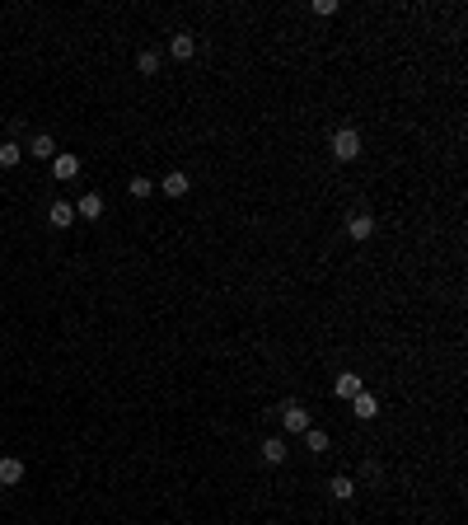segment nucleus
Returning <instances> with one entry per match:
<instances>
[{
	"label": "nucleus",
	"mask_w": 468,
	"mask_h": 525,
	"mask_svg": "<svg viewBox=\"0 0 468 525\" xmlns=\"http://www.w3.org/2000/svg\"><path fill=\"white\" fill-rule=\"evenodd\" d=\"M47 221H52L56 230H66V225H75V207H70L66 197H56L52 207H47Z\"/></svg>",
	"instance_id": "5"
},
{
	"label": "nucleus",
	"mask_w": 468,
	"mask_h": 525,
	"mask_svg": "<svg viewBox=\"0 0 468 525\" xmlns=\"http://www.w3.org/2000/svg\"><path fill=\"white\" fill-rule=\"evenodd\" d=\"M351 413H356L361 422H370V417H379V399H375L370 390H361L356 399H351Z\"/></svg>",
	"instance_id": "6"
},
{
	"label": "nucleus",
	"mask_w": 468,
	"mask_h": 525,
	"mask_svg": "<svg viewBox=\"0 0 468 525\" xmlns=\"http://www.w3.org/2000/svg\"><path fill=\"white\" fill-rule=\"evenodd\" d=\"M52 174H56L61 183H70V179L80 174V155H70V150H56V160H52Z\"/></svg>",
	"instance_id": "4"
},
{
	"label": "nucleus",
	"mask_w": 468,
	"mask_h": 525,
	"mask_svg": "<svg viewBox=\"0 0 468 525\" xmlns=\"http://www.w3.org/2000/svg\"><path fill=\"white\" fill-rule=\"evenodd\" d=\"M361 390H366V380H361L356 370H342V375H337V394H342V399H356Z\"/></svg>",
	"instance_id": "10"
},
{
	"label": "nucleus",
	"mask_w": 468,
	"mask_h": 525,
	"mask_svg": "<svg viewBox=\"0 0 468 525\" xmlns=\"http://www.w3.org/2000/svg\"><path fill=\"white\" fill-rule=\"evenodd\" d=\"M328 150H333V160H342V165H346V160H356L361 150H366V141H361L356 127H337L333 141H328Z\"/></svg>",
	"instance_id": "1"
},
{
	"label": "nucleus",
	"mask_w": 468,
	"mask_h": 525,
	"mask_svg": "<svg viewBox=\"0 0 468 525\" xmlns=\"http://www.w3.org/2000/svg\"><path fill=\"white\" fill-rule=\"evenodd\" d=\"M328 492H333L337 502H351V497H356V483L346 479V474H337V479H333V483H328Z\"/></svg>",
	"instance_id": "14"
},
{
	"label": "nucleus",
	"mask_w": 468,
	"mask_h": 525,
	"mask_svg": "<svg viewBox=\"0 0 468 525\" xmlns=\"http://www.w3.org/2000/svg\"><path fill=\"white\" fill-rule=\"evenodd\" d=\"M136 71H141V76H155V71H159V52H150V47L136 52Z\"/></svg>",
	"instance_id": "16"
},
{
	"label": "nucleus",
	"mask_w": 468,
	"mask_h": 525,
	"mask_svg": "<svg viewBox=\"0 0 468 525\" xmlns=\"http://www.w3.org/2000/svg\"><path fill=\"white\" fill-rule=\"evenodd\" d=\"M314 14H324V19H328V14H337V0H314Z\"/></svg>",
	"instance_id": "19"
},
{
	"label": "nucleus",
	"mask_w": 468,
	"mask_h": 525,
	"mask_svg": "<svg viewBox=\"0 0 468 525\" xmlns=\"http://www.w3.org/2000/svg\"><path fill=\"white\" fill-rule=\"evenodd\" d=\"M28 155H33V160H56V141L47 132H38L33 141H28Z\"/></svg>",
	"instance_id": "9"
},
{
	"label": "nucleus",
	"mask_w": 468,
	"mask_h": 525,
	"mask_svg": "<svg viewBox=\"0 0 468 525\" xmlns=\"http://www.w3.org/2000/svg\"><path fill=\"white\" fill-rule=\"evenodd\" d=\"M169 52L179 56V61H188V56L197 52V38H192V33H174V38H169Z\"/></svg>",
	"instance_id": "12"
},
{
	"label": "nucleus",
	"mask_w": 468,
	"mask_h": 525,
	"mask_svg": "<svg viewBox=\"0 0 468 525\" xmlns=\"http://www.w3.org/2000/svg\"><path fill=\"white\" fill-rule=\"evenodd\" d=\"M19 483H23V459L5 455V459H0V488H19Z\"/></svg>",
	"instance_id": "3"
},
{
	"label": "nucleus",
	"mask_w": 468,
	"mask_h": 525,
	"mask_svg": "<svg viewBox=\"0 0 468 525\" xmlns=\"http://www.w3.org/2000/svg\"><path fill=\"white\" fill-rule=\"evenodd\" d=\"M75 216H85V221H99V216H103V197H99V192H85V197L75 202Z\"/></svg>",
	"instance_id": "8"
},
{
	"label": "nucleus",
	"mask_w": 468,
	"mask_h": 525,
	"mask_svg": "<svg viewBox=\"0 0 468 525\" xmlns=\"http://www.w3.org/2000/svg\"><path fill=\"white\" fill-rule=\"evenodd\" d=\"M188 174L183 169H174V174H164V183H159V192H169V197H188Z\"/></svg>",
	"instance_id": "7"
},
{
	"label": "nucleus",
	"mask_w": 468,
	"mask_h": 525,
	"mask_svg": "<svg viewBox=\"0 0 468 525\" xmlns=\"http://www.w3.org/2000/svg\"><path fill=\"white\" fill-rule=\"evenodd\" d=\"M304 446H309L314 455H319V450H328V432H319V427H309V432H304Z\"/></svg>",
	"instance_id": "18"
},
{
	"label": "nucleus",
	"mask_w": 468,
	"mask_h": 525,
	"mask_svg": "<svg viewBox=\"0 0 468 525\" xmlns=\"http://www.w3.org/2000/svg\"><path fill=\"white\" fill-rule=\"evenodd\" d=\"M23 160V145L19 141H0V169H14Z\"/></svg>",
	"instance_id": "15"
},
{
	"label": "nucleus",
	"mask_w": 468,
	"mask_h": 525,
	"mask_svg": "<svg viewBox=\"0 0 468 525\" xmlns=\"http://www.w3.org/2000/svg\"><path fill=\"white\" fill-rule=\"evenodd\" d=\"M346 235H351V239H370V235H375V221H370L366 212H356L351 221H346Z\"/></svg>",
	"instance_id": "11"
},
{
	"label": "nucleus",
	"mask_w": 468,
	"mask_h": 525,
	"mask_svg": "<svg viewBox=\"0 0 468 525\" xmlns=\"http://www.w3.org/2000/svg\"><path fill=\"white\" fill-rule=\"evenodd\" d=\"M257 450H262V459H267V464H281V459H286V441H281V436H267Z\"/></svg>",
	"instance_id": "13"
},
{
	"label": "nucleus",
	"mask_w": 468,
	"mask_h": 525,
	"mask_svg": "<svg viewBox=\"0 0 468 525\" xmlns=\"http://www.w3.org/2000/svg\"><path fill=\"white\" fill-rule=\"evenodd\" d=\"M127 192H132L136 202H145V197H150V192H155V183L145 179V174H136V179H132V188H127Z\"/></svg>",
	"instance_id": "17"
},
{
	"label": "nucleus",
	"mask_w": 468,
	"mask_h": 525,
	"mask_svg": "<svg viewBox=\"0 0 468 525\" xmlns=\"http://www.w3.org/2000/svg\"><path fill=\"white\" fill-rule=\"evenodd\" d=\"M281 427H286L290 436H295V432H309V413H304L300 403H286V408H281Z\"/></svg>",
	"instance_id": "2"
}]
</instances>
